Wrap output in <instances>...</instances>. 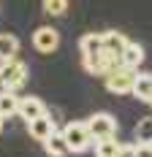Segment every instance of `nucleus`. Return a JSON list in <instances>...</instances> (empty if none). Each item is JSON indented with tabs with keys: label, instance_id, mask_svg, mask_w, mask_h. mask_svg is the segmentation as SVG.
<instances>
[{
	"label": "nucleus",
	"instance_id": "f257e3e1",
	"mask_svg": "<svg viewBox=\"0 0 152 157\" xmlns=\"http://www.w3.org/2000/svg\"><path fill=\"white\" fill-rule=\"evenodd\" d=\"M62 136H65V141H68V149L74 152V155H84V152H90L92 149V136H90V127H87V119H74V122H68V125L62 127Z\"/></svg>",
	"mask_w": 152,
	"mask_h": 157
},
{
	"label": "nucleus",
	"instance_id": "f03ea898",
	"mask_svg": "<svg viewBox=\"0 0 152 157\" xmlns=\"http://www.w3.org/2000/svg\"><path fill=\"white\" fill-rule=\"evenodd\" d=\"M27 76H30V71H27V65L22 63V60H3L0 63V84H3V90H22L25 84H27Z\"/></svg>",
	"mask_w": 152,
	"mask_h": 157
},
{
	"label": "nucleus",
	"instance_id": "7ed1b4c3",
	"mask_svg": "<svg viewBox=\"0 0 152 157\" xmlns=\"http://www.w3.org/2000/svg\"><path fill=\"white\" fill-rule=\"evenodd\" d=\"M136 76L138 71H133V68H128V65H120L117 71H111V73H106V90L111 95H133V84H136Z\"/></svg>",
	"mask_w": 152,
	"mask_h": 157
},
{
	"label": "nucleus",
	"instance_id": "20e7f679",
	"mask_svg": "<svg viewBox=\"0 0 152 157\" xmlns=\"http://www.w3.org/2000/svg\"><path fill=\"white\" fill-rule=\"evenodd\" d=\"M92 141H103V138H117V119L109 111H98L87 119Z\"/></svg>",
	"mask_w": 152,
	"mask_h": 157
},
{
	"label": "nucleus",
	"instance_id": "39448f33",
	"mask_svg": "<svg viewBox=\"0 0 152 157\" xmlns=\"http://www.w3.org/2000/svg\"><path fill=\"white\" fill-rule=\"evenodd\" d=\"M33 46H35V52H41V54H52V52H57V46H60V33L54 30L52 25L38 27V30L33 33Z\"/></svg>",
	"mask_w": 152,
	"mask_h": 157
},
{
	"label": "nucleus",
	"instance_id": "423d86ee",
	"mask_svg": "<svg viewBox=\"0 0 152 157\" xmlns=\"http://www.w3.org/2000/svg\"><path fill=\"white\" fill-rule=\"evenodd\" d=\"M44 114H46V103L41 98L25 95V98L19 100V117H22L25 122H33V119H38V117H44Z\"/></svg>",
	"mask_w": 152,
	"mask_h": 157
},
{
	"label": "nucleus",
	"instance_id": "0eeeda50",
	"mask_svg": "<svg viewBox=\"0 0 152 157\" xmlns=\"http://www.w3.org/2000/svg\"><path fill=\"white\" fill-rule=\"evenodd\" d=\"M27 133H30L35 141L44 144L52 133H57V125H54V119L49 117V114H44V117H38V119H33V122H27Z\"/></svg>",
	"mask_w": 152,
	"mask_h": 157
},
{
	"label": "nucleus",
	"instance_id": "6e6552de",
	"mask_svg": "<svg viewBox=\"0 0 152 157\" xmlns=\"http://www.w3.org/2000/svg\"><path fill=\"white\" fill-rule=\"evenodd\" d=\"M44 149L49 157H68L71 155V149H68V141H65V136H62V130L57 133H52L49 138L44 141Z\"/></svg>",
	"mask_w": 152,
	"mask_h": 157
},
{
	"label": "nucleus",
	"instance_id": "1a4fd4ad",
	"mask_svg": "<svg viewBox=\"0 0 152 157\" xmlns=\"http://www.w3.org/2000/svg\"><path fill=\"white\" fill-rule=\"evenodd\" d=\"M19 95L14 90H0V117L3 119H11L14 114H19Z\"/></svg>",
	"mask_w": 152,
	"mask_h": 157
},
{
	"label": "nucleus",
	"instance_id": "9d476101",
	"mask_svg": "<svg viewBox=\"0 0 152 157\" xmlns=\"http://www.w3.org/2000/svg\"><path fill=\"white\" fill-rule=\"evenodd\" d=\"M133 95L141 103H152V73H138L133 84Z\"/></svg>",
	"mask_w": 152,
	"mask_h": 157
},
{
	"label": "nucleus",
	"instance_id": "9b49d317",
	"mask_svg": "<svg viewBox=\"0 0 152 157\" xmlns=\"http://www.w3.org/2000/svg\"><path fill=\"white\" fill-rule=\"evenodd\" d=\"M144 63V46H138L133 41H128V46L122 52V65H128V68H133L138 71V65Z\"/></svg>",
	"mask_w": 152,
	"mask_h": 157
},
{
	"label": "nucleus",
	"instance_id": "f8f14e48",
	"mask_svg": "<svg viewBox=\"0 0 152 157\" xmlns=\"http://www.w3.org/2000/svg\"><path fill=\"white\" fill-rule=\"evenodd\" d=\"M79 49L82 54H98L103 49V33H87L79 38Z\"/></svg>",
	"mask_w": 152,
	"mask_h": 157
},
{
	"label": "nucleus",
	"instance_id": "ddd939ff",
	"mask_svg": "<svg viewBox=\"0 0 152 157\" xmlns=\"http://www.w3.org/2000/svg\"><path fill=\"white\" fill-rule=\"evenodd\" d=\"M120 149H122V144L117 141V138H103V141L92 144L95 157H120Z\"/></svg>",
	"mask_w": 152,
	"mask_h": 157
},
{
	"label": "nucleus",
	"instance_id": "4468645a",
	"mask_svg": "<svg viewBox=\"0 0 152 157\" xmlns=\"http://www.w3.org/2000/svg\"><path fill=\"white\" fill-rule=\"evenodd\" d=\"M125 46H128V38H125L122 33H117V30H106V33H103V49H106V52L122 54Z\"/></svg>",
	"mask_w": 152,
	"mask_h": 157
},
{
	"label": "nucleus",
	"instance_id": "2eb2a0df",
	"mask_svg": "<svg viewBox=\"0 0 152 157\" xmlns=\"http://www.w3.org/2000/svg\"><path fill=\"white\" fill-rule=\"evenodd\" d=\"M16 52H19V38L11 33H0V63L16 57Z\"/></svg>",
	"mask_w": 152,
	"mask_h": 157
},
{
	"label": "nucleus",
	"instance_id": "dca6fc26",
	"mask_svg": "<svg viewBox=\"0 0 152 157\" xmlns=\"http://www.w3.org/2000/svg\"><path fill=\"white\" fill-rule=\"evenodd\" d=\"M133 138H136V144H152V117L138 119L136 130H133Z\"/></svg>",
	"mask_w": 152,
	"mask_h": 157
},
{
	"label": "nucleus",
	"instance_id": "f3484780",
	"mask_svg": "<svg viewBox=\"0 0 152 157\" xmlns=\"http://www.w3.org/2000/svg\"><path fill=\"white\" fill-rule=\"evenodd\" d=\"M68 0H44V14L46 16H65Z\"/></svg>",
	"mask_w": 152,
	"mask_h": 157
},
{
	"label": "nucleus",
	"instance_id": "a211bd4d",
	"mask_svg": "<svg viewBox=\"0 0 152 157\" xmlns=\"http://www.w3.org/2000/svg\"><path fill=\"white\" fill-rule=\"evenodd\" d=\"M136 157H152V144H136Z\"/></svg>",
	"mask_w": 152,
	"mask_h": 157
},
{
	"label": "nucleus",
	"instance_id": "6ab92c4d",
	"mask_svg": "<svg viewBox=\"0 0 152 157\" xmlns=\"http://www.w3.org/2000/svg\"><path fill=\"white\" fill-rule=\"evenodd\" d=\"M120 157H136V144H122Z\"/></svg>",
	"mask_w": 152,
	"mask_h": 157
},
{
	"label": "nucleus",
	"instance_id": "aec40b11",
	"mask_svg": "<svg viewBox=\"0 0 152 157\" xmlns=\"http://www.w3.org/2000/svg\"><path fill=\"white\" fill-rule=\"evenodd\" d=\"M3 122H6V119H3V117H0V130H3Z\"/></svg>",
	"mask_w": 152,
	"mask_h": 157
}]
</instances>
